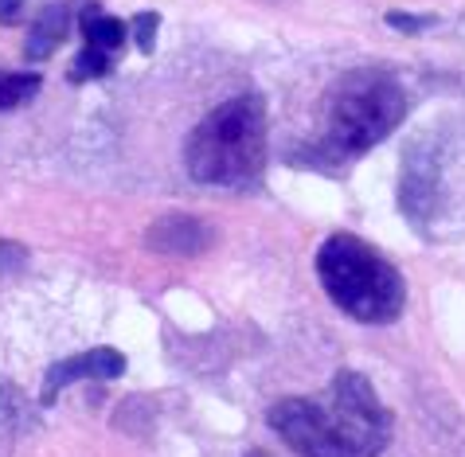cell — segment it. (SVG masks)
I'll use <instances>...</instances> for the list:
<instances>
[{
  "label": "cell",
  "instance_id": "obj_1",
  "mask_svg": "<svg viewBox=\"0 0 465 457\" xmlns=\"http://www.w3.org/2000/svg\"><path fill=\"white\" fill-rule=\"evenodd\" d=\"M270 430L302 457H380L391 442V411L360 372H337L329 399H282Z\"/></svg>",
  "mask_w": 465,
  "mask_h": 457
},
{
  "label": "cell",
  "instance_id": "obj_2",
  "mask_svg": "<svg viewBox=\"0 0 465 457\" xmlns=\"http://www.w3.org/2000/svg\"><path fill=\"white\" fill-rule=\"evenodd\" d=\"M184 168L208 188H251L266 168V102L235 94L192 129Z\"/></svg>",
  "mask_w": 465,
  "mask_h": 457
},
{
  "label": "cell",
  "instance_id": "obj_3",
  "mask_svg": "<svg viewBox=\"0 0 465 457\" xmlns=\"http://www.w3.org/2000/svg\"><path fill=\"white\" fill-rule=\"evenodd\" d=\"M317 278L360 324H391L407 305V282L387 258L356 234H329L317 251Z\"/></svg>",
  "mask_w": 465,
  "mask_h": 457
},
{
  "label": "cell",
  "instance_id": "obj_4",
  "mask_svg": "<svg viewBox=\"0 0 465 457\" xmlns=\"http://www.w3.org/2000/svg\"><path fill=\"white\" fill-rule=\"evenodd\" d=\"M411 114V94L387 71H348L325 94V149L337 156H360L391 137Z\"/></svg>",
  "mask_w": 465,
  "mask_h": 457
},
{
  "label": "cell",
  "instance_id": "obj_5",
  "mask_svg": "<svg viewBox=\"0 0 465 457\" xmlns=\"http://www.w3.org/2000/svg\"><path fill=\"white\" fill-rule=\"evenodd\" d=\"M125 372V356L118 348H90V352H79V356H67L59 363H51L47 380H44V391H40V402L51 407L59 399V391H67L71 383L79 380H118Z\"/></svg>",
  "mask_w": 465,
  "mask_h": 457
},
{
  "label": "cell",
  "instance_id": "obj_6",
  "mask_svg": "<svg viewBox=\"0 0 465 457\" xmlns=\"http://www.w3.org/2000/svg\"><path fill=\"white\" fill-rule=\"evenodd\" d=\"M215 243V231L196 215H164L149 227L145 246L169 258H196Z\"/></svg>",
  "mask_w": 465,
  "mask_h": 457
},
{
  "label": "cell",
  "instance_id": "obj_7",
  "mask_svg": "<svg viewBox=\"0 0 465 457\" xmlns=\"http://www.w3.org/2000/svg\"><path fill=\"white\" fill-rule=\"evenodd\" d=\"M438 164L426 145H419L415 153L407 156L403 164V188H399V195H403V215H411L419 227L430 224V212L438 207Z\"/></svg>",
  "mask_w": 465,
  "mask_h": 457
},
{
  "label": "cell",
  "instance_id": "obj_8",
  "mask_svg": "<svg viewBox=\"0 0 465 457\" xmlns=\"http://www.w3.org/2000/svg\"><path fill=\"white\" fill-rule=\"evenodd\" d=\"M67 28H71L67 5H47L40 16L32 20V32H28V47H24V55H28L32 63H44L47 55H55V47L67 39Z\"/></svg>",
  "mask_w": 465,
  "mask_h": 457
},
{
  "label": "cell",
  "instance_id": "obj_9",
  "mask_svg": "<svg viewBox=\"0 0 465 457\" xmlns=\"http://www.w3.org/2000/svg\"><path fill=\"white\" fill-rule=\"evenodd\" d=\"M83 35H86L90 47L110 51V55H118V51L125 47V24L114 20L110 12H102L98 5L83 8Z\"/></svg>",
  "mask_w": 465,
  "mask_h": 457
},
{
  "label": "cell",
  "instance_id": "obj_10",
  "mask_svg": "<svg viewBox=\"0 0 465 457\" xmlns=\"http://www.w3.org/2000/svg\"><path fill=\"white\" fill-rule=\"evenodd\" d=\"M35 94H40V75L0 71V110H16Z\"/></svg>",
  "mask_w": 465,
  "mask_h": 457
},
{
  "label": "cell",
  "instance_id": "obj_11",
  "mask_svg": "<svg viewBox=\"0 0 465 457\" xmlns=\"http://www.w3.org/2000/svg\"><path fill=\"white\" fill-rule=\"evenodd\" d=\"M114 71V55L110 51H98V47H83L71 63V83H90V78H106Z\"/></svg>",
  "mask_w": 465,
  "mask_h": 457
},
{
  "label": "cell",
  "instance_id": "obj_12",
  "mask_svg": "<svg viewBox=\"0 0 465 457\" xmlns=\"http://www.w3.org/2000/svg\"><path fill=\"white\" fill-rule=\"evenodd\" d=\"M157 28H161V16H157V12H137L134 24H129V32H134V44H137L141 51H153Z\"/></svg>",
  "mask_w": 465,
  "mask_h": 457
},
{
  "label": "cell",
  "instance_id": "obj_13",
  "mask_svg": "<svg viewBox=\"0 0 465 457\" xmlns=\"http://www.w3.org/2000/svg\"><path fill=\"white\" fill-rule=\"evenodd\" d=\"M24 266H28V251H24L20 243L0 239V282L12 278V273H20Z\"/></svg>",
  "mask_w": 465,
  "mask_h": 457
},
{
  "label": "cell",
  "instance_id": "obj_14",
  "mask_svg": "<svg viewBox=\"0 0 465 457\" xmlns=\"http://www.w3.org/2000/svg\"><path fill=\"white\" fill-rule=\"evenodd\" d=\"M387 24L399 32H422V28H430L434 16H403V12H387Z\"/></svg>",
  "mask_w": 465,
  "mask_h": 457
},
{
  "label": "cell",
  "instance_id": "obj_15",
  "mask_svg": "<svg viewBox=\"0 0 465 457\" xmlns=\"http://www.w3.org/2000/svg\"><path fill=\"white\" fill-rule=\"evenodd\" d=\"M247 457H270V453H247Z\"/></svg>",
  "mask_w": 465,
  "mask_h": 457
}]
</instances>
